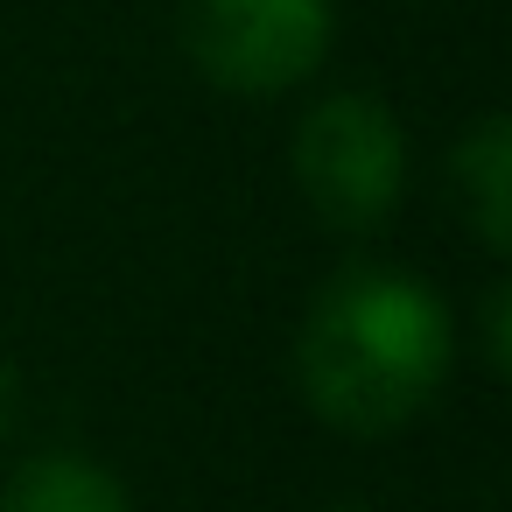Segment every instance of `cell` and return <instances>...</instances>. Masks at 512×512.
I'll use <instances>...</instances> for the list:
<instances>
[{
	"label": "cell",
	"mask_w": 512,
	"mask_h": 512,
	"mask_svg": "<svg viewBox=\"0 0 512 512\" xmlns=\"http://www.w3.org/2000/svg\"><path fill=\"white\" fill-rule=\"evenodd\" d=\"M288 169L309 197V211L337 232H372L407 197V134L386 99L372 92H330L302 113Z\"/></svg>",
	"instance_id": "obj_2"
},
{
	"label": "cell",
	"mask_w": 512,
	"mask_h": 512,
	"mask_svg": "<svg viewBox=\"0 0 512 512\" xmlns=\"http://www.w3.org/2000/svg\"><path fill=\"white\" fill-rule=\"evenodd\" d=\"M8 428H15V365L0 358V442H8Z\"/></svg>",
	"instance_id": "obj_7"
},
{
	"label": "cell",
	"mask_w": 512,
	"mask_h": 512,
	"mask_svg": "<svg viewBox=\"0 0 512 512\" xmlns=\"http://www.w3.org/2000/svg\"><path fill=\"white\" fill-rule=\"evenodd\" d=\"M449 302L407 267H344L316 288L295 337V386L337 435L407 428L449 379Z\"/></svg>",
	"instance_id": "obj_1"
},
{
	"label": "cell",
	"mask_w": 512,
	"mask_h": 512,
	"mask_svg": "<svg viewBox=\"0 0 512 512\" xmlns=\"http://www.w3.org/2000/svg\"><path fill=\"white\" fill-rule=\"evenodd\" d=\"M0 512H134V491L85 449H36L0 484Z\"/></svg>",
	"instance_id": "obj_5"
},
{
	"label": "cell",
	"mask_w": 512,
	"mask_h": 512,
	"mask_svg": "<svg viewBox=\"0 0 512 512\" xmlns=\"http://www.w3.org/2000/svg\"><path fill=\"white\" fill-rule=\"evenodd\" d=\"M505 309H512V288H484V365L505 372Z\"/></svg>",
	"instance_id": "obj_6"
},
{
	"label": "cell",
	"mask_w": 512,
	"mask_h": 512,
	"mask_svg": "<svg viewBox=\"0 0 512 512\" xmlns=\"http://www.w3.org/2000/svg\"><path fill=\"white\" fill-rule=\"evenodd\" d=\"M449 183H456V204L477 232L484 253H512V120L505 113H484L456 155H449Z\"/></svg>",
	"instance_id": "obj_4"
},
{
	"label": "cell",
	"mask_w": 512,
	"mask_h": 512,
	"mask_svg": "<svg viewBox=\"0 0 512 512\" xmlns=\"http://www.w3.org/2000/svg\"><path fill=\"white\" fill-rule=\"evenodd\" d=\"M176 36L204 85L274 99L323 71L337 15L330 0H183Z\"/></svg>",
	"instance_id": "obj_3"
}]
</instances>
